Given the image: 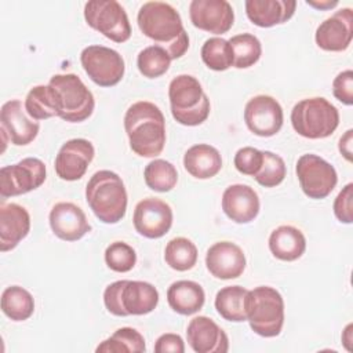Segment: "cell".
<instances>
[{
	"mask_svg": "<svg viewBox=\"0 0 353 353\" xmlns=\"http://www.w3.org/2000/svg\"><path fill=\"white\" fill-rule=\"evenodd\" d=\"M353 37V11L345 7L323 21L316 29V44L324 51H345Z\"/></svg>",
	"mask_w": 353,
	"mask_h": 353,
	"instance_id": "cell-17",
	"label": "cell"
},
{
	"mask_svg": "<svg viewBox=\"0 0 353 353\" xmlns=\"http://www.w3.org/2000/svg\"><path fill=\"white\" fill-rule=\"evenodd\" d=\"M103 303L109 313L119 317L142 316L156 309L159 291L146 281L119 280L105 288Z\"/></svg>",
	"mask_w": 353,
	"mask_h": 353,
	"instance_id": "cell-4",
	"label": "cell"
},
{
	"mask_svg": "<svg viewBox=\"0 0 353 353\" xmlns=\"http://www.w3.org/2000/svg\"><path fill=\"white\" fill-rule=\"evenodd\" d=\"M259 208L258 193L248 185H230L222 194V210L236 223H250L259 214Z\"/></svg>",
	"mask_w": 353,
	"mask_h": 353,
	"instance_id": "cell-21",
	"label": "cell"
},
{
	"mask_svg": "<svg viewBox=\"0 0 353 353\" xmlns=\"http://www.w3.org/2000/svg\"><path fill=\"white\" fill-rule=\"evenodd\" d=\"M306 3L317 10H328V8H332L335 6H338V1L336 0H323V1H316V0H306Z\"/></svg>",
	"mask_w": 353,
	"mask_h": 353,
	"instance_id": "cell-44",
	"label": "cell"
},
{
	"mask_svg": "<svg viewBox=\"0 0 353 353\" xmlns=\"http://www.w3.org/2000/svg\"><path fill=\"white\" fill-rule=\"evenodd\" d=\"M94 156L95 149L88 139H69L55 157V172L63 181H77L85 174Z\"/></svg>",
	"mask_w": 353,
	"mask_h": 353,
	"instance_id": "cell-16",
	"label": "cell"
},
{
	"mask_svg": "<svg viewBox=\"0 0 353 353\" xmlns=\"http://www.w3.org/2000/svg\"><path fill=\"white\" fill-rule=\"evenodd\" d=\"M154 352L157 353H183L185 352V342L178 334L167 332L157 338L154 343Z\"/></svg>",
	"mask_w": 353,
	"mask_h": 353,
	"instance_id": "cell-42",
	"label": "cell"
},
{
	"mask_svg": "<svg viewBox=\"0 0 353 353\" xmlns=\"http://www.w3.org/2000/svg\"><path fill=\"white\" fill-rule=\"evenodd\" d=\"M25 110L33 120H46L57 116V108L50 85L30 88L25 98Z\"/></svg>",
	"mask_w": 353,
	"mask_h": 353,
	"instance_id": "cell-35",
	"label": "cell"
},
{
	"mask_svg": "<svg viewBox=\"0 0 353 353\" xmlns=\"http://www.w3.org/2000/svg\"><path fill=\"white\" fill-rule=\"evenodd\" d=\"M1 310L12 321H23L33 314L34 299L23 287L11 285L1 294Z\"/></svg>",
	"mask_w": 353,
	"mask_h": 353,
	"instance_id": "cell-29",
	"label": "cell"
},
{
	"mask_svg": "<svg viewBox=\"0 0 353 353\" xmlns=\"http://www.w3.org/2000/svg\"><path fill=\"white\" fill-rule=\"evenodd\" d=\"M185 170L197 179L215 176L222 168V157L216 148L208 143H197L189 148L183 156Z\"/></svg>",
	"mask_w": 353,
	"mask_h": 353,
	"instance_id": "cell-25",
	"label": "cell"
},
{
	"mask_svg": "<svg viewBox=\"0 0 353 353\" xmlns=\"http://www.w3.org/2000/svg\"><path fill=\"white\" fill-rule=\"evenodd\" d=\"M0 121L1 130L7 134L8 141L17 146L29 145L40 130L39 123L25 114L22 103L18 99H11L1 106Z\"/></svg>",
	"mask_w": 353,
	"mask_h": 353,
	"instance_id": "cell-22",
	"label": "cell"
},
{
	"mask_svg": "<svg viewBox=\"0 0 353 353\" xmlns=\"http://www.w3.org/2000/svg\"><path fill=\"white\" fill-rule=\"evenodd\" d=\"M168 52L160 46H149L143 48L137 58L138 70L148 79H156L163 76L171 63Z\"/></svg>",
	"mask_w": 353,
	"mask_h": 353,
	"instance_id": "cell-36",
	"label": "cell"
},
{
	"mask_svg": "<svg viewBox=\"0 0 353 353\" xmlns=\"http://www.w3.org/2000/svg\"><path fill=\"white\" fill-rule=\"evenodd\" d=\"M197 247L186 237H175L165 245L164 259L165 263L178 272L192 269L197 262Z\"/></svg>",
	"mask_w": 353,
	"mask_h": 353,
	"instance_id": "cell-31",
	"label": "cell"
},
{
	"mask_svg": "<svg viewBox=\"0 0 353 353\" xmlns=\"http://www.w3.org/2000/svg\"><path fill=\"white\" fill-rule=\"evenodd\" d=\"M295 171L303 193L314 200L325 199L338 182L335 168L313 153L302 154L296 161Z\"/></svg>",
	"mask_w": 353,
	"mask_h": 353,
	"instance_id": "cell-10",
	"label": "cell"
},
{
	"mask_svg": "<svg viewBox=\"0 0 353 353\" xmlns=\"http://www.w3.org/2000/svg\"><path fill=\"white\" fill-rule=\"evenodd\" d=\"M233 161L236 170L240 174L254 176L262 165L263 153L262 150H258L252 146H244L236 152Z\"/></svg>",
	"mask_w": 353,
	"mask_h": 353,
	"instance_id": "cell-39",
	"label": "cell"
},
{
	"mask_svg": "<svg viewBox=\"0 0 353 353\" xmlns=\"http://www.w3.org/2000/svg\"><path fill=\"white\" fill-rule=\"evenodd\" d=\"M145 183L154 192H170L178 182V172L174 164L167 160L156 159L150 161L143 171Z\"/></svg>",
	"mask_w": 353,
	"mask_h": 353,
	"instance_id": "cell-33",
	"label": "cell"
},
{
	"mask_svg": "<svg viewBox=\"0 0 353 353\" xmlns=\"http://www.w3.org/2000/svg\"><path fill=\"white\" fill-rule=\"evenodd\" d=\"M233 51V66L237 69H247L255 65L262 55V46L256 36L251 33H241L228 40Z\"/></svg>",
	"mask_w": 353,
	"mask_h": 353,
	"instance_id": "cell-32",
	"label": "cell"
},
{
	"mask_svg": "<svg viewBox=\"0 0 353 353\" xmlns=\"http://www.w3.org/2000/svg\"><path fill=\"white\" fill-rule=\"evenodd\" d=\"M352 142H353V130H347L343 137L339 139V152L347 160L352 161Z\"/></svg>",
	"mask_w": 353,
	"mask_h": 353,
	"instance_id": "cell-43",
	"label": "cell"
},
{
	"mask_svg": "<svg viewBox=\"0 0 353 353\" xmlns=\"http://www.w3.org/2000/svg\"><path fill=\"white\" fill-rule=\"evenodd\" d=\"M48 85L54 97L57 116L62 120L81 123L92 114L94 95L77 74H54Z\"/></svg>",
	"mask_w": 353,
	"mask_h": 353,
	"instance_id": "cell-7",
	"label": "cell"
},
{
	"mask_svg": "<svg viewBox=\"0 0 353 353\" xmlns=\"http://www.w3.org/2000/svg\"><path fill=\"white\" fill-rule=\"evenodd\" d=\"M291 124L303 138H327L339 124V112L323 97L305 98L292 108Z\"/></svg>",
	"mask_w": 353,
	"mask_h": 353,
	"instance_id": "cell-8",
	"label": "cell"
},
{
	"mask_svg": "<svg viewBox=\"0 0 353 353\" xmlns=\"http://www.w3.org/2000/svg\"><path fill=\"white\" fill-rule=\"evenodd\" d=\"M334 214L342 223L353 222V183H347L335 197Z\"/></svg>",
	"mask_w": 353,
	"mask_h": 353,
	"instance_id": "cell-40",
	"label": "cell"
},
{
	"mask_svg": "<svg viewBox=\"0 0 353 353\" xmlns=\"http://www.w3.org/2000/svg\"><path fill=\"white\" fill-rule=\"evenodd\" d=\"M146 350L145 339L139 331L131 327H121L116 330L108 339L102 341L95 352L101 353H143Z\"/></svg>",
	"mask_w": 353,
	"mask_h": 353,
	"instance_id": "cell-30",
	"label": "cell"
},
{
	"mask_svg": "<svg viewBox=\"0 0 353 353\" xmlns=\"http://www.w3.org/2000/svg\"><path fill=\"white\" fill-rule=\"evenodd\" d=\"M167 301L174 312L182 316H190L203 307L205 294L199 283L192 280H179L168 287Z\"/></svg>",
	"mask_w": 353,
	"mask_h": 353,
	"instance_id": "cell-27",
	"label": "cell"
},
{
	"mask_svg": "<svg viewBox=\"0 0 353 353\" xmlns=\"http://www.w3.org/2000/svg\"><path fill=\"white\" fill-rule=\"evenodd\" d=\"M248 290L240 285H228L221 288L215 295V309L221 317L228 321H247L244 299Z\"/></svg>",
	"mask_w": 353,
	"mask_h": 353,
	"instance_id": "cell-28",
	"label": "cell"
},
{
	"mask_svg": "<svg viewBox=\"0 0 353 353\" xmlns=\"http://www.w3.org/2000/svg\"><path fill=\"white\" fill-rule=\"evenodd\" d=\"M205 266L216 279H237L245 269V255L237 244L232 241H218L208 248Z\"/></svg>",
	"mask_w": 353,
	"mask_h": 353,
	"instance_id": "cell-18",
	"label": "cell"
},
{
	"mask_svg": "<svg viewBox=\"0 0 353 353\" xmlns=\"http://www.w3.org/2000/svg\"><path fill=\"white\" fill-rule=\"evenodd\" d=\"M263 161L259 171L254 175L255 181L263 188H274L280 185L287 174L284 160L269 150H263Z\"/></svg>",
	"mask_w": 353,
	"mask_h": 353,
	"instance_id": "cell-37",
	"label": "cell"
},
{
	"mask_svg": "<svg viewBox=\"0 0 353 353\" xmlns=\"http://www.w3.org/2000/svg\"><path fill=\"white\" fill-rule=\"evenodd\" d=\"M294 0H247L245 14L259 28H272L287 22L295 12Z\"/></svg>",
	"mask_w": 353,
	"mask_h": 353,
	"instance_id": "cell-24",
	"label": "cell"
},
{
	"mask_svg": "<svg viewBox=\"0 0 353 353\" xmlns=\"http://www.w3.org/2000/svg\"><path fill=\"white\" fill-rule=\"evenodd\" d=\"M332 94L339 102L347 106L353 103V72L350 69L341 72L334 79Z\"/></svg>",
	"mask_w": 353,
	"mask_h": 353,
	"instance_id": "cell-41",
	"label": "cell"
},
{
	"mask_svg": "<svg viewBox=\"0 0 353 353\" xmlns=\"http://www.w3.org/2000/svg\"><path fill=\"white\" fill-rule=\"evenodd\" d=\"M193 26L214 34L229 32L234 22V12L226 0H193L189 4Z\"/></svg>",
	"mask_w": 353,
	"mask_h": 353,
	"instance_id": "cell-15",
	"label": "cell"
},
{
	"mask_svg": "<svg viewBox=\"0 0 353 353\" xmlns=\"http://www.w3.org/2000/svg\"><path fill=\"white\" fill-rule=\"evenodd\" d=\"M105 262L113 272L125 273L135 266L137 254L130 244L124 241H114L105 250Z\"/></svg>",
	"mask_w": 353,
	"mask_h": 353,
	"instance_id": "cell-38",
	"label": "cell"
},
{
	"mask_svg": "<svg viewBox=\"0 0 353 353\" xmlns=\"http://www.w3.org/2000/svg\"><path fill=\"white\" fill-rule=\"evenodd\" d=\"M48 219L52 233L65 241H77L91 230L84 211L69 201L57 203Z\"/></svg>",
	"mask_w": 353,
	"mask_h": 353,
	"instance_id": "cell-20",
	"label": "cell"
},
{
	"mask_svg": "<svg viewBox=\"0 0 353 353\" xmlns=\"http://www.w3.org/2000/svg\"><path fill=\"white\" fill-rule=\"evenodd\" d=\"M352 327H353L352 324H347L345 331H343V334H342V342L345 343L347 350H352V347H350V342L353 341V338H352Z\"/></svg>",
	"mask_w": 353,
	"mask_h": 353,
	"instance_id": "cell-45",
	"label": "cell"
},
{
	"mask_svg": "<svg viewBox=\"0 0 353 353\" xmlns=\"http://www.w3.org/2000/svg\"><path fill=\"white\" fill-rule=\"evenodd\" d=\"M124 128L130 148L141 157L159 156L165 145V119L152 102L132 103L124 116Z\"/></svg>",
	"mask_w": 353,
	"mask_h": 353,
	"instance_id": "cell-2",
	"label": "cell"
},
{
	"mask_svg": "<svg viewBox=\"0 0 353 353\" xmlns=\"http://www.w3.org/2000/svg\"><path fill=\"white\" fill-rule=\"evenodd\" d=\"M46 181V164L36 157L22 159L0 170V194L3 199L25 194Z\"/></svg>",
	"mask_w": 353,
	"mask_h": 353,
	"instance_id": "cell-12",
	"label": "cell"
},
{
	"mask_svg": "<svg viewBox=\"0 0 353 353\" xmlns=\"http://www.w3.org/2000/svg\"><path fill=\"white\" fill-rule=\"evenodd\" d=\"M85 200L94 215L103 223H117L127 211V190L113 171H97L85 186Z\"/></svg>",
	"mask_w": 353,
	"mask_h": 353,
	"instance_id": "cell-3",
	"label": "cell"
},
{
	"mask_svg": "<svg viewBox=\"0 0 353 353\" xmlns=\"http://www.w3.org/2000/svg\"><path fill=\"white\" fill-rule=\"evenodd\" d=\"M244 121L252 134L273 137L283 127V108L270 95H256L244 108Z\"/></svg>",
	"mask_w": 353,
	"mask_h": 353,
	"instance_id": "cell-13",
	"label": "cell"
},
{
	"mask_svg": "<svg viewBox=\"0 0 353 353\" xmlns=\"http://www.w3.org/2000/svg\"><path fill=\"white\" fill-rule=\"evenodd\" d=\"M251 330L265 338L277 336L284 324V299L273 287L261 285L248 291L244 299Z\"/></svg>",
	"mask_w": 353,
	"mask_h": 353,
	"instance_id": "cell-5",
	"label": "cell"
},
{
	"mask_svg": "<svg viewBox=\"0 0 353 353\" xmlns=\"http://www.w3.org/2000/svg\"><path fill=\"white\" fill-rule=\"evenodd\" d=\"M88 26L114 43H124L131 37V25L125 10L116 0H90L84 6Z\"/></svg>",
	"mask_w": 353,
	"mask_h": 353,
	"instance_id": "cell-9",
	"label": "cell"
},
{
	"mask_svg": "<svg viewBox=\"0 0 353 353\" xmlns=\"http://www.w3.org/2000/svg\"><path fill=\"white\" fill-rule=\"evenodd\" d=\"M269 250L277 259L292 262L303 255L306 250V239L298 228L281 225L270 233Z\"/></svg>",
	"mask_w": 353,
	"mask_h": 353,
	"instance_id": "cell-26",
	"label": "cell"
},
{
	"mask_svg": "<svg viewBox=\"0 0 353 353\" xmlns=\"http://www.w3.org/2000/svg\"><path fill=\"white\" fill-rule=\"evenodd\" d=\"M132 222L141 236L160 239L171 229L172 210L165 201L157 197H148L135 205Z\"/></svg>",
	"mask_w": 353,
	"mask_h": 353,
	"instance_id": "cell-14",
	"label": "cell"
},
{
	"mask_svg": "<svg viewBox=\"0 0 353 353\" xmlns=\"http://www.w3.org/2000/svg\"><path fill=\"white\" fill-rule=\"evenodd\" d=\"M30 230L29 212L17 203L0 205V251L14 250Z\"/></svg>",
	"mask_w": 353,
	"mask_h": 353,
	"instance_id": "cell-23",
	"label": "cell"
},
{
	"mask_svg": "<svg viewBox=\"0 0 353 353\" xmlns=\"http://www.w3.org/2000/svg\"><path fill=\"white\" fill-rule=\"evenodd\" d=\"M201 59L211 70L222 72L233 66V51L228 40L210 37L201 47Z\"/></svg>",
	"mask_w": 353,
	"mask_h": 353,
	"instance_id": "cell-34",
	"label": "cell"
},
{
	"mask_svg": "<svg viewBox=\"0 0 353 353\" xmlns=\"http://www.w3.org/2000/svg\"><path fill=\"white\" fill-rule=\"evenodd\" d=\"M80 62L87 76L101 87L116 85L124 76V59L113 48L88 46L80 54Z\"/></svg>",
	"mask_w": 353,
	"mask_h": 353,
	"instance_id": "cell-11",
	"label": "cell"
},
{
	"mask_svg": "<svg viewBox=\"0 0 353 353\" xmlns=\"http://www.w3.org/2000/svg\"><path fill=\"white\" fill-rule=\"evenodd\" d=\"M171 114L182 125H199L210 114V99L200 81L190 74L174 77L168 85Z\"/></svg>",
	"mask_w": 353,
	"mask_h": 353,
	"instance_id": "cell-6",
	"label": "cell"
},
{
	"mask_svg": "<svg viewBox=\"0 0 353 353\" xmlns=\"http://www.w3.org/2000/svg\"><path fill=\"white\" fill-rule=\"evenodd\" d=\"M141 32L163 47L171 59L181 58L189 48V37L179 12L168 3L148 1L138 11Z\"/></svg>",
	"mask_w": 353,
	"mask_h": 353,
	"instance_id": "cell-1",
	"label": "cell"
},
{
	"mask_svg": "<svg viewBox=\"0 0 353 353\" xmlns=\"http://www.w3.org/2000/svg\"><path fill=\"white\" fill-rule=\"evenodd\" d=\"M186 338L196 353H226L229 350L226 332L207 316H197L190 320Z\"/></svg>",
	"mask_w": 353,
	"mask_h": 353,
	"instance_id": "cell-19",
	"label": "cell"
}]
</instances>
